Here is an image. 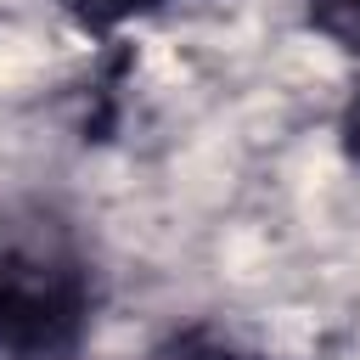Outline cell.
Segmentation results:
<instances>
[{"instance_id":"2","label":"cell","mask_w":360,"mask_h":360,"mask_svg":"<svg viewBox=\"0 0 360 360\" xmlns=\"http://www.w3.org/2000/svg\"><path fill=\"white\" fill-rule=\"evenodd\" d=\"M309 17L349 51H360V0H309Z\"/></svg>"},{"instance_id":"1","label":"cell","mask_w":360,"mask_h":360,"mask_svg":"<svg viewBox=\"0 0 360 360\" xmlns=\"http://www.w3.org/2000/svg\"><path fill=\"white\" fill-rule=\"evenodd\" d=\"M90 315V276L62 225L28 219L0 231V354L62 360Z\"/></svg>"},{"instance_id":"4","label":"cell","mask_w":360,"mask_h":360,"mask_svg":"<svg viewBox=\"0 0 360 360\" xmlns=\"http://www.w3.org/2000/svg\"><path fill=\"white\" fill-rule=\"evenodd\" d=\"M343 146H349V158H360V96H354L349 112H343Z\"/></svg>"},{"instance_id":"3","label":"cell","mask_w":360,"mask_h":360,"mask_svg":"<svg viewBox=\"0 0 360 360\" xmlns=\"http://www.w3.org/2000/svg\"><path fill=\"white\" fill-rule=\"evenodd\" d=\"M73 17H84L90 28H112V22H124V17H141V11H152V6H163V0H62Z\"/></svg>"}]
</instances>
